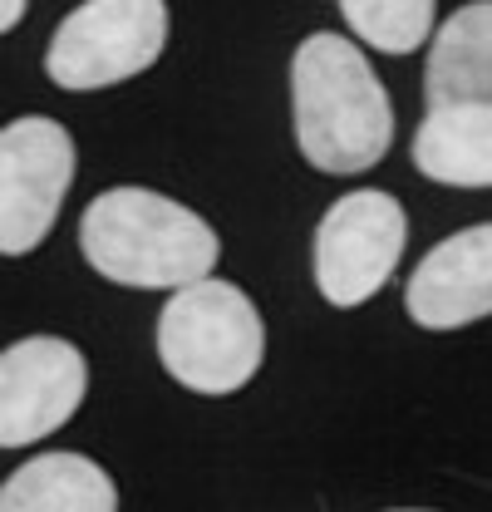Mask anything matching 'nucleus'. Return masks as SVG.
I'll use <instances>...</instances> for the list:
<instances>
[{
	"label": "nucleus",
	"instance_id": "obj_1",
	"mask_svg": "<svg viewBox=\"0 0 492 512\" xmlns=\"http://www.w3.org/2000/svg\"><path fill=\"white\" fill-rule=\"evenodd\" d=\"M296 148L315 173L360 178L394 143V104L350 35L315 30L291 60Z\"/></svg>",
	"mask_w": 492,
	"mask_h": 512
},
{
	"label": "nucleus",
	"instance_id": "obj_2",
	"mask_svg": "<svg viewBox=\"0 0 492 512\" xmlns=\"http://www.w3.org/2000/svg\"><path fill=\"white\" fill-rule=\"evenodd\" d=\"M84 261L128 291H178L217 271L222 242L207 217L153 188H109L79 217Z\"/></svg>",
	"mask_w": 492,
	"mask_h": 512
},
{
	"label": "nucleus",
	"instance_id": "obj_3",
	"mask_svg": "<svg viewBox=\"0 0 492 512\" xmlns=\"http://www.w3.org/2000/svg\"><path fill=\"white\" fill-rule=\"evenodd\" d=\"M158 360L192 394H237L266 360L261 311L237 281L202 276L192 286H178L158 311Z\"/></svg>",
	"mask_w": 492,
	"mask_h": 512
},
{
	"label": "nucleus",
	"instance_id": "obj_4",
	"mask_svg": "<svg viewBox=\"0 0 492 512\" xmlns=\"http://www.w3.org/2000/svg\"><path fill=\"white\" fill-rule=\"evenodd\" d=\"M168 50V0H84L60 20L45 50V74L69 94L138 79Z\"/></svg>",
	"mask_w": 492,
	"mask_h": 512
},
{
	"label": "nucleus",
	"instance_id": "obj_5",
	"mask_svg": "<svg viewBox=\"0 0 492 512\" xmlns=\"http://www.w3.org/2000/svg\"><path fill=\"white\" fill-rule=\"evenodd\" d=\"M409 242V217L384 188H355L335 197L315 227V291L335 311L374 301Z\"/></svg>",
	"mask_w": 492,
	"mask_h": 512
},
{
	"label": "nucleus",
	"instance_id": "obj_6",
	"mask_svg": "<svg viewBox=\"0 0 492 512\" xmlns=\"http://www.w3.org/2000/svg\"><path fill=\"white\" fill-rule=\"evenodd\" d=\"M74 163L79 153L60 119L25 114L0 128V256H30L55 232Z\"/></svg>",
	"mask_w": 492,
	"mask_h": 512
},
{
	"label": "nucleus",
	"instance_id": "obj_7",
	"mask_svg": "<svg viewBox=\"0 0 492 512\" xmlns=\"http://www.w3.org/2000/svg\"><path fill=\"white\" fill-rule=\"evenodd\" d=\"M89 394V360L60 335H25L0 350V448H30L64 429Z\"/></svg>",
	"mask_w": 492,
	"mask_h": 512
},
{
	"label": "nucleus",
	"instance_id": "obj_8",
	"mask_svg": "<svg viewBox=\"0 0 492 512\" xmlns=\"http://www.w3.org/2000/svg\"><path fill=\"white\" fill-rule=\"evenodd\" d=\"M409 320L424 330H463L492 316V222L443 237L404 286Z\"/></svg>",
	"mask_w": 492,
	"mask_h": 512
},
{
	"label": "nucleus",
	"instance_id": "obj_9",
	"mask_svg": "<svg viewBox=\"0 0 492 512\" xmlns=\"http://www.w3.org/2000/svg\"><path fill=\"white\" fill-rule=\"evenodd\" d=\"M414 168L443 188H492V99L429 104L414 133Z\"/></svg>",
	"mask_w": 492,
	"mask_h": 512
},
{
	"label": "nucleus",
	"instance_id": "obj_10",
	"mask_svg": "<svg viewBox=\"0 0 492 512\" xmlns=\"http://www.w3.org/2000/svg\"><path fill=\"white\" fill-rule=\"evenodd\" d=\"M424 99H492V0L458 5L448 20H438L424 60Z\"/></svg>",
	"mask_w": 492,
	"mask_h": 512
},
{
	"label": "nucleus",
	"instance_id": "obj_11",
	"mask_svg": "<svg viewBox=\"0 0 492 512\" xmlns=\"http://www.w3.org/2000/svg\"><path fill=\"white\" fill-rule=\"evenodd\" d=\"M0 512H119V488L84 453H40L0 483Z\"/></svg>",
	"mask_w": 492,
	"mask_h": 512
},
{
	"label": "nucleus",
	"instance_id": "obj_12",
	"mask_svg": "<svg viewBox=\"0 0 492 512\" xmlns=\"http://www.w3.org/2000/svg\"><path fill=\"white\" fill-rule=\"evenodd\" d=\"M350 35L379 55H414L433 40L438 0H340Z\"/></svg>",
	"mask_w": 492,
	"mask_h": 512
},
{
	"label": "nucleus",
	"instance_id": "obj_13",
	"mask_svg": "<svg viewBox=\"0 0 492 512\" xmlns=\"http://www.w3.org/2000/svg\"><path fill=\"white\" fill-rule=\"evenodd\" d=\"M25 10H30V0H0V35H10L25 20Z\"/></svg>",
	"mask_w": 492,
	"mask_h": 512
},
{
	"label": "nucleus",
	"instance_id": "obj_14",
	"mask_svg": "<svg viewBox=\"0 0 492 512\" xmlns=\"http://www.w3.org/2000/svg\"><path fill=\"white\" fill-rule=\"evenodd\" d=\"M394 512H424V508H394Z\"/></svg>",
	"mask_w": 492,
	"mask_h": 512
}]
</instances>
